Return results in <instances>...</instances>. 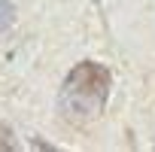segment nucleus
Wrapping results in <instances>:
<instances>
[{"label":"nucleus","mask_w":155,"mask_h":152,"mask_svg":"<svg viewBox=\"0 0 155 152\" xmlns=\"http://www.w3.org/2000/svg\"><path fill=\"white\" fill-rule=\"evenodd\" d=\"M110 70L97 61H82L76 64L67 79L61 85V113L67 122L73 125H85V122H94L104 107H107V97H110Z\"/></svg>","instance_id":"f257e3e1"},{"label":"nucleus","mask_w":155,"mask_h":152,"mask_svg":"<svg viewBox=\"0 0 155 152\" xmlns=\"http://www.w3.org/2000/svg\"><path fill=\"white\" fill-rule=\"evenodd\" d=\"M15 21V6L9 3V0H0V34H6Z\"/></svg>","instance_id":"f03ea898"},{"label":"nucleus","mask_w":155,"mask_h":152,"mask_svg":"<svg viewBox=\"0 0 155 152\" xmlns=\"http://www.w3.org/2000/svg\"><path fill=\"white\" fill-rule=\"evenodd\" d=\"M12 152V149H18V143H15V137H12V131L6 128V125H0V152Z\"/></svg>","instance_id":"7ed1b4c3"}]
</instances>
